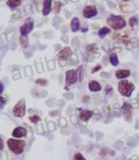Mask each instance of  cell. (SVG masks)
Masks as SVG:
<instances>
[{"mask_svg":"<svg viewBox=\"0 0 139 160\" xmlns=\"http://www.w3.org/2000/svg\"><path fill=\"white\" fill-rule=\"evenodd\" d=\"M108 33H110V29H109L108 27H102L101 29L98 31V36L103 38L105 35H107Z\"/></svg>","mask_w":139,"mask_h":160,"instance_id":"19","label":"cell"},{"mask_svg":"<svg viewBox=\"0 0 139 160\" xmlns=\"http://www.w3.org/2000/svg\"><path fill=\"white\" fill-rule=\"evenodd\" d=\"M30 120L31 121L32 123H37L38 122H40V118L38 117V116H36V115L31 116V117L30 118Z\"/></svg>","mask_w":139,"mask_h":160,"instance_id":"22","label":"cell"},{"mask_svg":"<svg viewBox=\"0 0 139 160\" xmlns=\"http://www.w3.org/2000/svg\"><path fill=\"white\" fill-rule=\"evenodd\" d=\"M19 42H20V44L23 48H26L28 45V39L27 36H21L19 39Z\"/></svg>","mask_w":139,"mask_h":160,"instance_id":"17","label":"cell"},{"mask_svg":"<svg viewBox=\"0 0 139 160\" xmlns=\"http://www.w3.org/2000/svg\"><path fill=\"white\" fill-rule=\"evenodd\" d=\"M26 136H27V130L24 127L18 126V127H16L15 129L12 131V137L13 138H21L23 137H26Z\"/></svg>","mask_w":139,"mask_h":160,"instance_id":"9","label":"cell"},{"mask_svg":"<svg viewBox=\"0 0 139 160\" xmlns=\"http://www.w3.org/2000/svg\"><path fill=\"white\" fill-rule=\"evenodd\" d=\"M51 4L52 0H44V8H43V14L45 16L49 15L51 11Z\"/></svg>","mask_w":139,"mask_h":160,"instance_id":"11","label":"cell"},{"mask_svg":"<svg viewBox=\"0 0 139 160\" xmlns=\"http://www.w3.org/2000/svg\"><path fill=\"white\" fill-rule=\"evenodd\" d=\"M136 23H137V19H136L135 17L130 18V26H131V27H133Z\"/></svg>","mask_w":139,"mask_h":160,"instance_id":"24","label":"cell"},{"mask_svg":"<svg viewBox=\"0 0 139 160\" xmlns=\"http://www.w3.org/2000/svg\"><path fill=\"white\" fill-rule=\"evenodd\" d=\"M65 75H66L65 89L67 90L69 86L75 84L76 82H77V80H78V75H77V71H75V70H69V71H67V72H66Z\"/></svg>","mask_w":139,"mask_h":160,"instance_id":"5","label":"cell"},{"mask_svg":"<svg viewBox=\"0 0 139 160\" xmlns=\"http://www.w3.org/2000/svg\"><path fill=\"white\" fill-rule=\"evenodd\" d=\"M98 14V9L95 6H86L83 9V16L85 18H92Z\"/></svg>","mask_w":139,"mask_h":160,"instance_id":"7","label":"cell"},{"mask_svg":"<svg viewBox=\"0 0 139 160\" xmlns=\"http://www.w3.org/2000/svg\"><path fill=\"white\" fill-rule=\"evenodd\" d=\"M118 90L123 96L130 97L132 93L135 90V85L128 82L127 80H122L118 84Z\"/></svg>","mask_w":139,"mask_h":160,"instance_id":"3","label":"cell"},{"mask_svg":"<svg viewBox=\"0 0 139 160\" xmlns=\"http://www.w3.org/2000/svg\"><path fill=\"white\" fill-rule=\"evenodd\" d=\"M70 55H71L70 48H69V47H65V48H64V49L59 53L58 57H59V59H61V60H63V59H64V60H66L67 57H70Z\"/></svg>","mask_w":139,"mask_h":160,"instance_id":"12","label":"cell"},{"mask_svg":"<svg viewBox=\"0 0 139 160\" xmlns=\"http://www.w3.org/2000/svg\"><path fill=\"white\" fill-rule=\"evenodd\" d=\"M89 89L91 91H99L101 90V87L97 81H91L89 83Z\"/></svg>","mask_w":139,"mask_h":160,"instance_id":"15","label":"cell"},{"mask_svg":"<svg viewBox=\"0 0 139 160\" xmlns=\"http://www.w3.org/2000/svg\"><path fill=\"white\" fill-rule=\"evenodd\" d=\"M100 68H101V66H99V65H98V66H97V67H96L95 69H93V70H92V72H97L98 70H99V69H100Z\"/></svg>","mask_w":139,"mask_h":160,"instance_id":"29","label":"cell"},{"mask_svg":"<svg viewBox=\"0 0 139 160\" xmlns=\"http://www.w3.org/2000/svg\"><path fill=\"white\" fill-rule=\"evenodd\" d=\"M3 148H4V143H3L2 138H0V151H1V150H3Z\"/></svg>","mask_w":139,"mask_h":160,"instance_id":"27","label":"cell"},{"mask_svg":"<svg viewBox=\"0 0 139 160\" xmlns=\"http://www.w3.org/2000/svg\"><path fill=\"white\" fill-rule=\"evenodd\" d=\"M112 91H113V90H112V88H111V86H107V87H106V90H105V93H106L107 95H108V94H111Z\"/></svg>","mask_w":139,"mask_h":160,"instance_id":"25","label":"cell"},{"mask_svg":"<svg viewBox=\"0 0 139 160\" xmlns=\"http://www.w3.org/2000/svg\"><path fill=\"white\" fill-rule=\"evenodd\" d=\"M80 20L79 18L74 17L73 19L71 20V24H70V27H71V30L73 32H76L80 29Z\"/></svg>","mask_w":139,"mask_h":160,"instance_id":"13","label":"cell"},{"mask_svg":"<svg viewBox=\"0 0 139 160\" xmlns=\"http://www.w3.org/2000/svg\"><path fill=\"white\" fill-rule=\"evenodd\" d=\"M7 5H8V7L12 8V9L16 8L21 5V0H8Z\"/></svg>","mask_w":139,"mask_h":160,"instance_id":"16","label":"cell"},{"mask_svg":"<svg viewBox=\"0 0 139 160\" xmlns=\"http://www.w3.org/2000/svg\"><path fill=\"white\" fill-rule=\"evenodd\" d=\"M36 83L45 86V85H46V80H45V79H38V80L36 81Z\"/></svg>","mask_w":139,"mask_h":160,"instance_id":"26","label":"cell"},{"mask_svg":"<svg viewBox=\"0 0 139 160\" xmlns=\"http://www.w3.org/2000/svg\"><path fill=\"white\" fill-rule=\"evenodd\" d=\"M8 147L11 151L15 154H20L24 152V148H25L26 142L24 140L15 139V138H9L8 140Z\"/></svg>","mask_w":139,"mask_h":160,"instance_id":"1","label":"cell"},{"mask_svg":"<svg viewBox=\"0 0 139 160\" xmlns=\"http://www.w3.org/2000/svg\"><path fill=\"white\" fill-rule=\"evenodd\" d=\"M77 75H78V79L80 81L83 80V66H80L78 70H77Z\"/></svg>","mask_w":139,"mask_h":160,"instance_id":"20","label":"cell"},{"mask_svg":"<svg viewBox=\"0 0 139 160\" xmlns=\"http://www.w3.org/2000/svg\"><path fill=\"white\" fill-rule=\"evenodd\" d=\"M122 111L124 114V117L125 120L128 122H131L132 121V105L128 103H125L122 106Z\"/></svg>","mask_w":139,"mask_h":160,"instance_id":"8","label":"cell"},{"mask_svg":"<svg viewBox=\"0 0 139 160\" xmlns=\"http://www.w3.org/2000/svg\"><path fill=\"white\" fill-rule=\"evenodd\" d=\"M5 105H6V99H5L4 97L0 96V108H3Z\"/></svg>","mask_w":139,"mask_h":160,"instance_id":"23","label":"cell"},{"mask_svg":"<svg viewBox=\"0 0 139 160\" xmlns=\"http://www.w3.org/2000/svg\"><path fill=\"white\" fill-rule=\"evenodd\" d=\"M93 111L91 110H83L80 113V119L83 122H87V121L93 116Z\"/></svg>","mask_w":139,"mask_h":160,"instance_id":"10","label":"cell"},{"mask_svg":"<svg viewBox=\"0 0 139 160\" xmlns=\"http://www.w3.org/2000/svg\"><path fill=\"white\" fill-rule=\"evenodd\" d=\"M130 75H131V72L129 70H118L116 72V76L118 79H124L126 78V77L130 76Z\"/></svg>","mask_w":139,"mask_h":160,"instance_id":"14","label":"cell"},{"mask_svg":"<svg viewBox=\"0 0 139 160\" xmlns=\"http://www.w3.org/2000/svg\"><path fill=\"white\" fill-rule=\"evenodd\" d=\"M110 62L114 66H117L118 64V57L117 54H111V56H110Z\"/></svg>","mask_w":139,"mask_h":160,"instance_id":"18","label":"cell"},{"mask_svg":"<svg viewBox=\"0 0 139 160\" xmlns=\"http://www.w3.org/2000/svg\"><path fill=\"white\" fill-rule=\"evenodd\" d=\"M3 90H4V86H3V84L1 83V82H0V94L3 93Z\"/></svg>","mask_w":139,"mask_h":160,"instance_id":"28","label":"cell"},{"mask_svg":"<svg viewBox=\"0 0 139 160\" xmlns=\"http://www.w3.org/2000/svg\"><path fill=\"white\" fill-rule=\"evenodd\" d=\"M107 24L113 27L114 30H119L121 28L125 27L126 26V21L121 16H116V15H111L107 19Z\"/></svg>","mask_w":139,"mask_h":160,"instance_id":"2","label":"cell"},{"mask_svg":"<svg viewBox=\"0 0 139 160\" xmlns=\"http://www.w3.org/2000/svg\"><path fill=\"white\" fill-rule=\"evenodd\" d=\"M33 27H34V22H33L31 18H28L26 20V23L20 27L21 36H27L33 29Z\"/></svg>","mask_w":139,"mask_h":160,"instance_id":"6","label":"cell"},{"mask_svg":"<svg viewBox=\"0 0 139 160\" xmlns=\"http://www.w3.org/2000/svg\"><path fill=\"white\" fill-rule=\"evenodd\" d=\"M13 115L15 116V117H24L26 114V103H25V100L24 99H21L20 101L18 102V103L14 105L13 108Z\"/></svg>","mask_w":139,"mask_h":160,"instance_id":"4","label":"cell"},{"mask_svg":"<svg viewBox=\"0 0 139 160\" xmlns=\"http://www.w3.org/2000/svg\"><path fill=\"white\" fill-rule=\"evenodd\" d=\"M73 160H86L84 157H83V156L81 154H75V156H74V159Z\"/></svg>","mask_w":139,"mask_h":160,"instance_id":"21","label":"cell"}]
</instances>
